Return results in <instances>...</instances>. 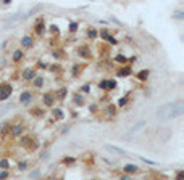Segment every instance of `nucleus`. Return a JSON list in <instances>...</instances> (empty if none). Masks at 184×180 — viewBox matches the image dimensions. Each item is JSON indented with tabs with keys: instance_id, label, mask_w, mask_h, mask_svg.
Instances as JSON below:
<instances>
[{
	"instance_id": "obj_1",
	"label": "nucleus",
	"mask_w": 184,
	"mask_h": 180,
	"mask_svg": "<svg viewBox=\"0 0 184 180\" xmlns=\"http://www.w3.org/2000/svg\"><path fill=\"white\" fill-rule=\"evenodd\" d=\"M182 113H184V105L181 102L179 103H166L157 110V118L160 121L174 119V118H179Z\"/></svg>"
},
{
	"instance_id": "obj_2",
	"label": "nucleus",
	"mask_w": 184,
	"mask_h": 180,
	"mask_svg": "<svg viewBox=\"0 0 184 180\" xmlns=\"http://www.w3.org/2000/svg\"><path fill=\"white\" fill-rule=\"evenodd\" d=\"M11 93V85L10 84H2L0 85V100H6Z\"/></svg>"
},
{
	"instance_id": "obj_3",
	"label": "nucleus",
	"mask_w": 184,
	"mask_h": 180,
	"mask_svg": "<svg viewBox=\"0 0 184 180\" xmlns=\"http://www.w3.org/2000/svg\"><path fill=\"white\" fill-rule=\"evenodd\" d=\"M31 98H32V95H31V92H23V93H21V95H19V103L21 105H29V102H31Z\"/></svg>"
},
{
	"instance_id": "obj_4",
	"label": "nucleus",
	"mask_w": 184,
	"mask_h": 180,
	"mask_svg": "<svg viewBox=\"0 0 184 180\" xmlns=\"http://www.w3.org/2000/svg\"><path fill=\"white\" fill-rule=\"evenodd\" d=\"M123 170L126 172V174H136V172L139 170V167H137L136 164H126Z\"/></svg>"
},
{
	"instance_id": "obj_5",
	"label": "nucleus",
	"mask_w": 184,
	"mask_h": 180,
	"mask_svg": "<svg viewBox=\"0 0 184 180\" xmlns=\"http://www.w3.org/2000/svg\"><path fill=\"white\" fill-rule=\"evenodd\" d=\"M34 77H36V73H34L32 69H31V71H29V69H26L24 73H23V79H24V81H32Z\"/></svg>"
},
{
	"instance_id": "obj_6",
	"label": "nucleus",
	"mask_w": 184,
	"mask_h": 180,
	"mask_svg": "<svg viewBox=\"0 0 184 180\" xmlns=\"http://www.w3.org/2000/svg\"><path fill=\"white\" fill-rule=\"evenodd\" d=\"M145 124H144V122H139V124L137 126H134V127H131V130L128 132V137H131V135H134V134H137L139 132V129H142Z\"/></svg>"
},
{
	"instance_id": "obj_7",
	"label": "nucleus",
	"mask_w": 184,
	"mask_h": 180,
	"mask_svg": "<svg viewBox=\"0 0 184 180\" xmlns=\"http://www.w3.org/2000/svg\"><path fill=\"white\" fill-rule=\"evenodd\" d=\"M105 148H107L108 151H113V153H116V154H126V151L124 150H121V148H116V146H111V145H107V146H105Z\"/></svg>"
},
{
	"instance_id": "obj_8",
	"label": "nucleus",
	"mask_w": 184,
	"mask_h": 180,
	"mask_svg": "<svg viewBox=\"0 0 184 180\" xmlns=\"http://www.w3.org/2000/svg\"><path fill=\"white\" fill-rule=\"evenodd\" d=\"M44 103L47 106H52L53 105V95H52V93H45V95H44Z\"/></svg>"
},
{
	"instance_id": "obj_9",
	"label": "nucleus",
	"mask_w": 184,
	"mask_h": 180,
	"mask_svg": "<svg viewBox=\"0 0 184 180\" xmlns=\"http://www.w3.org/2000/svg\"><path fill=\"white\" fill-rule=\"evenodd\" d=\"M11 134H13V135H21V134H23V126H21V124L13 126V127H11Z\"/></svg>"
},
{
	"instance_id": "obj_10",
	"label": "nucleus",
	"mask_w": 184,
	"mask_h": 180,
	"mask_svg": "<svg viewBox=\"0 0 184 180\" xmlns=\"http://www.w3.org/2000/svg\"><path fill=\"white\" fill-rule=\"evenodd\" d=\"M21 44H23L24 47H31L34 42H32V39L29 37V35H26V37H23V40H21Z\"/></svg>"
},
{
	"instance_id": "obj_11",
	"label": "nucleus",
	"mask_w": 184,
	"mask_h": 180,
	"mask_svg": "<svg viewBox=\"0 0 184 180\" xmlns=\"http://www.w3.org/2000/svg\"><path fill=\"white\" fill-rule=\"evenodd\" d=\"M21 58H23V52H21V50H16V52L13 53V60H15V61H21Z\"/></svg>"
},
{
	"instance_id": "obj_12",
	"label": "nucleus",
	"mask_w": 184,
	"mask_h": 180,
	"mask_svg": "<svg viewBox=\"0 0 184 180\" xmlns=\"http://www.w3.org/2000/svg\"><path fill=\"white\" fill-rule=\"evenodd\" d=\"M32 81H34V85H36L37 89L42 87V84H44V79H42V77H34Z\"/></svg>"
},
{
	"instance_id": "obj_13",
	"label": "nucleus",
	"mask_w": 184,
	"mask_h": 180,
	"mask_svg": "<svg viewBox=\"0 0 184 180\" xmlns=\"http://www.w3.org/2000/svg\"><path fill=\"white\" fill-rule=\"evenodd\" d=\"M148 76V71H140V73L137 74V77L140 79V81H145V77Z\"/></svg>"
},
{
	"instance_id": "obj_14",
	"label": "nucleus",
	"mask_w": 184,
	"mask_h": 180,
	"mask_svg": "<svg viewBox=\"0 0 184 180\" xmlns=\"http://www.w3.org/2000/svg\"><path fill=\"white\" fill-rule=\"evenodd\" d=\"M36 32H37V34H42V32H44V23H39V24L36 26Z\"/></svg>"
},
{
	"instance_id": "obj_15",
	"label": "nucleus",
	"mask_w": 184,
	"mask_h": 180,
	"mask_svg": "<svg viewBox=\"0 0 184 180\" xmlns=\"http://www.w3.org/2000/svg\"><path fill=\"white\" fill-rule=\"evenodd\" d=\"M26 167H27V162H26V161H21V162L18 164V169H19V170H26Z\"/></svg>"
},
{
	"instance_id": "obj_16",
	"label": "nucleus",
	"mask_w": 184,
	"mask_h": 180,
	"mask_svg": "<svg viewBox=\"0 0 184 180\" xmlns=\"http://www.w3.org/2000/svg\"><path fill=\"white\" fill-rule=\"evenodd\" d=\"M126 103H128V98H126V97H123V98L118 100V106H124Z\"/></svg>"
},
{
	"instance_id": "obj_17",
	"label": "nucleus",
	"mask_w": 184,
	"mask_h": 180,
	"mask_svg": "<svg viewBox=\"0 0 184 180\" xmlns=\"http://www.w3.org/2000/svg\"><path fill=\"white\" fill-rule=\"evenodd\" d=\"M0 167H2V169H8V161H6V159H2V161H0Z\"/></svg>"
},
{
	"instance_id": "obj_18",
	"label": "nucleus",
	"mask_w": 184,
	"mask_h": 180,
	"mask_svg": "<svg viewBox=\"0 0 184 180\" xmlns=\"http://www.w3.org/2000/svg\"><path fill=\"white\" fill-rule=\"evenodd\" d=\"M53 114H56V116H58V119H61V118H63V111H61V110H58V108H56V110L53 111Z\"/></svg>"
},
{
	"instance_id": "obj_19",
	"label": "nucleus",
	"mask_w": 184,
	"mask_h": 180,
	"mask_svg": "<svg viewBox=\"0 0 184 180\" xmlns=\"http://www.w3.org/2000/svg\"><path fill=\"white\" fill-rule=\"evenodd\" d=\"M6 177H8V170H3V172H0V180H5Z\"/></svg>"
},
{
	"instance_id": "obj_20",
	"label": "nucleus",
	"mask_w": 184,
	"mask_h": 180,
	"mask_svg": "<svg viewBox=\"0 0 184 180\" xmlns=\"http://www.w3.org/2000/svg\"><path fill=\"white\" fill-rule=\"evenodd\" d=\"M119 74H121V76L129 74V68H124V69H121V71H119Z\"/></svg>"
},
{
	"instance_id": "obj_21",
	"label": "nucleus",
	"mask_w": 184,
	"mask_h": 180,
	"mask_svg": "<svg viewBox=\"0 0 184 180\" xmlns=\"http://www.w3.org/2000/svg\"><path fill=\"white\" fill-rule=\"evenodd\" d=\"M6 129H8V124H3V126H0V134H2V132H6Z\"/></svg>"
},
{
	"instance_id": "obj_22",
	"label": "nucleus",
	"mask_w": 184,
	"mask_h": 180,
	"mask_svg": "<svg viewBox=\"0 0 184 180\" xmlns=\"http://www.w3.org/2000/svg\"><path fill=\"white\" fill-rule=\"evenodd\" d=\"M95 35H97V32H95L94 29H90V31H89V37H90V39H92V37H95Z\"/></svg>"
},
{
	"instance_id": "obj_23",
	"label": "nucleus",
	"mask_w": 184,
	"mask_h": 180,
	"mask_svg": "<svg viewBox=\"0 0 184 180\" xmlns=\"http://www.w3.org/2000/svg\"><path fill=\"white\" fill-rule=\"evenodd\" d=\"M116 61H121V63H124V61H126V58H124V56H119V55H118V56H116Z\"/></svg>"
},
{
	"instance_id": "obj_24",
	"label": "nucleus",
	"mask_w": 184,
	"mask_h": 180,
	"mask_svg": "<svg viewBox=\"0 0 184 180\" xmlns=\"http://www.w3.org/2000/svg\"><path fill=\"white\" fill-rule=\"evenodd\" d=\"M176 180H182V170L178 172V178H176Z\"/></svg>"
},
{
	"instance_id": "obj_25",
	"label": "nucleus",
	"mask_w": 184,
	"mask_h": 180,
	"mask_svg": "<svg viewBox=\"0 0 184 180\" xmlns=\"http://www.w3.org/2000/svg\"><path fill=\"white\" fill-rule=\"evenodd\" d=\"M119 180H131V177H129V175H123V177L119 178Z\"/></svg>"
},
{
	"instance_id": "obj_26",
	"label": "nucleus",
	"mask_w": 184,
	"mask_h": 180,
	"mask_svg": "<svg viewBox=\"0 0 184 180\" xmlns=\"http://www.w3.org/2000/svg\"><path fill=\"white\" fill-rule=\"evenodd\" d=\"M76 27H77V24H76V23H73V24H71V31H76Z\"/></svg>"
}]
</instances>
